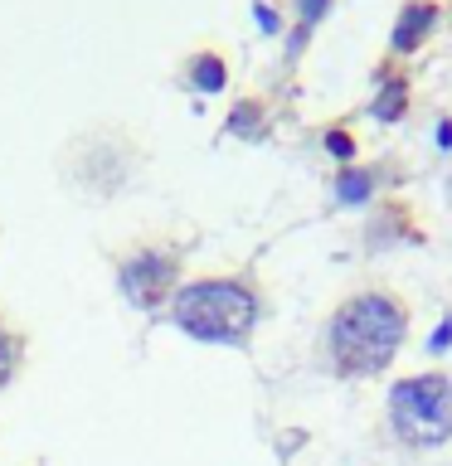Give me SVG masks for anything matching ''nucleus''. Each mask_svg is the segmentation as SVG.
<instances>
[{
  "label": "nucleus",
  "instance_id": "1",
  "mask_svg": "<svg viewBox=\"0 0 452 466\" xmlns=\"http://www.w3.org/2000/svg\"><path fill=\"white\" fill-rule=\"evenodd\" d=\"M408 335V311L389 291H360L335 306L331 330H326V355L335 364V374L345 379H370L379 370H389Z\"/></svg>",
  "mask_w": 452,
  "mask_h": 466
},
{
  "label": "nucleus",
  "instance_id": "2",
  "mask_svg": "<svg viewBox=\"0 0 452 466\" xmlns=\"http://www.w3.org/2000/svg\"><path fill=\"white\" fill-rule=\"evenodd\" d=\"M170 320L204 345H243L258 326V291L248 282H233V277L190 282L175 291Z\"/></svg>",
  "mask_w": 452,
  "mask_h": 466
},
{
  "label": "nucleus",
  "instance_id": "3",
  "mask_svg": "<svg viewBox=\"0 0 452 466\" xmlns=\"http://www.w3.org/2000/svg\"><path fill=\"white\" fill-rule=\"evenodd\" d=\"M389 428L408 447H443L452 437V379L408 374L389 389Z\"/></svg>",
  "mask_w": 452,
  "mask_h": 466
},
{
  "label": "nucleus",
  "instance_id": "4",
  "mask_svg": "<svg viewBox=\"0 0 452 466\" xmlns=\"http://www.w3.org/2000/svg\"><path fill=\"white\" fill-rule=\"evenodd\" d=\"M170 282H175V258L166 253H137L122 268V297L131 306H141V311H156L166 301Z\"/></svg>",
  "mask_w": 452,
  "mask_h": 466
},
{
  "label": "nucleus",
  "instance_id": "5",
  "mask_svg": "<svg viewBox=\"0 0 452 466\" xmlns=\"http://www.w3.org/2000/svg\"><path fill=\"white\" fill-rule=\"evenodd\" d=\"M433 25H437V5H433V0H408V5L399 10V20H394V35H389L394 54H414L418 44L433 35Z\"/></svg>",
  "mask_w": 452,
  "mask_h": 466
},
{
  "label": "nucleus",
  "instance_id": "6",
  "mask_svg": "<svg viewBox=\"0 0 452 466\" xmlns=\"http://www.w3.org/2000/svg\"><path fill=\"white\" fill-rule=\"evenodd\" d=\"M370 195H375V175L365 166H345L335 175V199L341 204H370Z\"/></svg>",
  "mask_w": 452,
  "mask_h": 466
},
{
  "label": "nucleus",
  "instance_id": "7",
  "mask_svg": "<svg viewBox=\"0 0 452 466\" xmlns=\"http://www.w3.org/2000/svg\"><path fill=\"white\" fill-rule=\"evenodd\" d=\"M404 102H408V83L404 78H385V83H379V97H375V116H379V122H399V116H404Z\"/></svg>",
  "mask_w": 452,
  "mask_h": 466
},
{
  "label": "nucleus",
  "instance_id": "8",
  "mask_svg": "<svg viewBox=\"0 0 452 466\" xmlns=\"http://www.w3.org/2000/svg\"><path fill=\"white\" fill-rule=\"evenodd\" d=\"M224 83H229V68H224V58H214V54H200L195 64H190V87H200V93H219Z\"/></svg>",
  "mask_w": 452,
  "mask_h": 466
},
{
  "label": "nucleus",
  "instance_id": "9",
  "mask_svg": "<svg viewBox=\"0 0 452 466\" xmlns=\"http://www.w3.org/2000/svg\"><path fill=\"white\" fill-rule=\"evenodd\" d=\"M258 116H262L258 102H239V107H233V116H229V131H233V137H262Z\"/></svg>",
  "mask_w": 452,
  "mask_h": 466
},
{
  "label": "nucleus",
  "instance_id": "10",
  "mask_svg": "<svg viewBox=\"0 0 452 466\" xmlns=\"http://www.w3.org/2000/svg\"><path fill=\"white\" fill-rule=\"evenodd\" d=\"M15 364H20V340L10 330H0V389L15 379Z\"/></svg>",
  "mask_w": 452,
  "mask_h": 466
},
{
  "label": "nucleus",
  "instance_id": "11",
  "mask_svg": "<svg viewBox=\"0 0 452 466\" xmlns=\"http://www.w3.org/2000/svg\"><path fill=\"white\" fill-rule=\"evenodd\" d=\"M326 10H331V0H297V20H302V35L312 29L316 20H326Z\"/></svg>",
  "mask_w": 452,
  "mask_h": 466
},
{
  "label": "nucleus",
  "instance_id": "12",
  "mask_svg": "<svg viewBox=\"0 0 452 466\" xmlns=\"http://www.w3.org/2000/svg\"><path fill=\"white\" fill-rule=\"evenodd\" d=\"M326 151L341 156V160H350V156H355V141H350L345 131H326Z\"/></svg>",
  "mask_w": 452,
  "mask_h": 466
},
{
  "label": "nucleus",
  "instance_id": "13",
  "mask_svg": "<svg viewBox=\"0 0 452 466\" xmlns=\"http://www.w3.org/2000/svg\"><path fill=\"white\" fill-rule=\"evenodd\" d=\"M447 340H452V316H447V320H443V326H437V330H433V350H443Z\"/></svg>",
  "mask_w": 452,
  "mask_h": 466
},
{
  "label": "nucleus",
  "instance_id": "14",
  "mask_svg": "<svg viewBox=\"0 0 452 466\" xmlns=\"http://www.w3.org/2000/svg\"><path fill=\"white\" fill-rule=\"evenodd\" d=\"M258 25H262V29H277V15H272L268 5H258Z\"/></svg>",
  "mask_w": 452,
  "mask_h": 466
},
{
  "label": "nucleus",
  "instance_id": "15",
  "mask_svg": "<svg viewBox=\"0 0 452 466\" xmlns=\"http://www.w3.org/2000/svg\"><path fill=\"white\" fill-rule=\"evenodd\" d=\"M447 195H452V180H447Z\"/></svg>",
  "mask_w": 452,
  "mask_h": 466
}]
</instances>
